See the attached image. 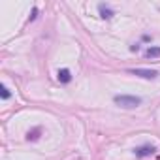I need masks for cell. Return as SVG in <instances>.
<instances>
[{"label": "cell", "instance_id": "ba28073f", "mask_svg": "<svg viewBox=\"0 0 160 160\" xmlns=\"http://www.w3.org/2000/svg\"><path fill=\"white\" fill-rule=\"evenodd\" d=\"M38 134H40V128H36L34 132H28V136H27V139H28V141H30V139L34 141V139H38Z\"/></svg>", "mask_w": 160, "mask_h": 160}, {"label": "cell", "instance_id": "277c9868", "mask_svg": "<svg viewBox=\"0 0 160 160\" xmlns=\"http://www.w3.org/2000/svg\"><path fill=\"white\" fill-rule=\"evenodd\" d=\"M57 77H58V81H60V83H70V81H72V73H70V70H66V68L58 70Z\"/></svg>", "mask_w": 160, "mask_h": 160}, {"label": "cell", "instance_id": "6da1fadb", "mask_svg": "<svg viewBox=\"0 0 160 160\" xmlns=\"http://www.w3.org/2000/svg\"><path fill=\"white\" fill-rule=\"evenodd\" d=\"M113 102L119 106V108H124V109H134L141 104V98L138 96H128V94H119L113 98Z\"/></svg>", "mask_w": 160, "mask_h": 160}, {"label": "cell", "instance_id": "52a82bcc", "mask_svg": "<svg viewBox=\"0 0 160 160\" xmlns=\"http://www.w3.org/2000/svg\"><path fill=\"white\" fill-rule=\"evenodd\" d=\"M0 96H2V100H8L10 98V91H8V87H0Z\"/></svg>", "mask_w": 160, "mask_h": 160}, {"label": "cell", "instance_id": "7a4b0ae2", "mask_svg": "<svg viewBox=\"0 0 160 160\" xmlns=\"http://www.w3.org/2000/svg\"><path fill=\"white\" fill-rule=\"evenodd\" d=\"M130 73L139 75V77H143V79H154V77L158 75V72H156V70H145V68H132V70H130Z\"/></svg>", "mask_w": 160, "mask_h": 160}, {"label": "cell", "instance_id": "8992f818", "mask_svg": "<svg viewBox=\"0 0 160 160\" xmlns=\"http://www.w3.org/2000/svg\"><path fill=\"white\" fill-rule=\"evenodd\" d=\"M100 13H102L104 19H111V17H113V12H111L109 8H106L104 4H100Z\"/></svg>", "mask_w": 160, "mask_h": 160}, {"label": "cell", "instance_id": "5b68a950", "mask_svg": "<svg viewBox=\"0 0 160 160\" xmlns=\"http://www.w3.org/2000/svg\"><path fill=\"white\" fill-rule=\"evenodd\" d=\"M145 57L147 58H154V57H160V47H149L145 51Z\"/></svg>", "mask_w": 160, "mask_h": 160}, {"label": "cell", "instance_id": "3957f363", "mask_svg": "<svg viewBox=\"0 0 160 160\" xmlns=\"http://www.w3.org/2000/svg\"><path fill=\"white\" fill-rule=\"evenodd\" d=\"M154 151H156V147H152V145H141V147L134 149V154H136V156H139V158H143V156L152 154Z\"/></svg>", "mask_w": 160, "mask_h": 160}]
</instances>
